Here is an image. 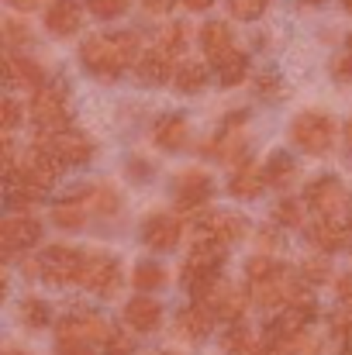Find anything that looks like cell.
I'll return each mask as SVG.
<instances>
[{"instance_id":"cell-1","label":"cell","mask_w":352,"mask_h":355,"mask_svg":"<svg viewBox=\"0 0 352 355\" xmlns=\"http://www.w3.org/2000/svg\"><path fill=\"white\" fill-rule=\"evenodd\" d=\"M80 62L83 69L101 80L115 83L117 76L138 62V35L135 31H115V35H90L80 45Z\"/></svg>"},{"instance_id":"cell-2","label":"cell","mask_w":352,"mask_h":355,"mask_svg":"<svg viewBox=\"0 0 352 355\" xmlns=\"http://www.w3.org/2000/svg\"><path fill=\"white\" fill-rule=\"evenodd\" d=\"M225 259H228V245L221 241H208V238H197L187 262H183V290L187 293H204L208 286H215L221 279V269H225Z\"/></svg>"},{"instance_id":"cell-3","label":"cell","mask_w":352,"mask_h":355,"mask_svg":"<svg viewBox=\"0 0 352 355\" xmlns=\"http://www.w3.org/2000/svg\"><path fill=\"white\" fill-rule=\"evenodd\" d=\"M290 141L304 155H328L335 145V121L321 111H304L290 121Z\"/></svg>"},{"instance_id":"cell-4","label":"cell","mask_w":352,"mask_h":355,"mask_svg":"<svg viewBox=\"0 0 352 355\" xmlns=\"http://www.w3.org/2000/svg\"><path fill=\"white\" fill-rule=\"evenodd\" d=\"M42 266V279L49 286H80L83 279V266H87V255L73 245H49L38 259Z\"/></svg>"},{"instance_id":"cell-5","label":"cell","mask_w":352,"mask_h":355,"mask_svg":"<svg viewBox=\"0 0 352 355\" xmlns=\"http://www.w3.org/2000/svg\"><path fill=\"white\" fill-rule=\"evenodd\" d=\"M69 90L62 83H45L35 90L31 97V121L38 131H59V128H69Z\"/></svg>"},{"instance_id":"cell-6","label":"cell","mask_w":352,"mask_h":355,"mask_svg":"<svg viewBox=\"0 0 352 355\" xmlns=\"http://www.w3.org/2000/svg\"><path fill=\"white\" fill-rule=\"evenodd\" d=\"M38 145H45L49 152H56L66 166H83V162L94 159V141H90L83 131H73V128L42 131V135H38Z\"/></svg>"},{"instance_id":"cell-7","label":"cell","mask_w":352,"mask_h":355,"mask_svg":"<svg viewBox=\"0 0 352 355\" xmlns=\"http://www.w3.org/2000/svg\"><path fill=\"white\" fill-rule=\"evenodd\" d=\"M62 169H66V162L56 155V152H49L45 145H31L28 152H24V159H21V169L14 173V180H24V183H35V187H49V183H56L59 176H62ZM10 183V180H7Z\"/></svg>"},{"instance_id":"cell-8","label":"cell","mask_w":352,"mask_h":355,"mask_svg":"<svg viewBox=\"0 0 352 355\" xmlns=\"http://www.w3.org/2000/svg\"><path fill=\"white\" fill-rule=\"evenodd\" d=\"M304 204L318 214V218H339L349 204V190L342 180L335 176H318L315 183H308L304 190Z\"/></svg>"},{"instance_id":"cell-9","label":"cell","mask_w":352,"mask_h":355,"mask_svg":"<svg viewBox=\"0 0 352 355\" xmlns=\"http://www.w3.org/2000/svg\"><path fill=\"white\" fill-rule=\"evenodd\" d=\"M80 286H87L97 297H115L117 290H121V262H117L115 255H104V252L87 255Z\"/></svg>"},{"instance_id":"cell-10","label":"cell","mask_w":352,"mask_h":355,"mask_svg":"<svg viewBox=\"0 0 352 355\" xmlns=\"http://www.w3.org/2000/svg\"><path fill=\"white\" fill-rule=\"evenodd\" d=\"M194 300H197V304H204L218 321H228V324H232V321H242L245 304H249V297H245V293H238L232 283H225V276H221L215 286H208L204 293H197Z\"/></svg>"},{"instance_id":"cell-11","label":"cell","mask_w":352,"mask_h":355,"mask_svg":"<svg viewBox=\"0 0 352 355\" xmlns=\"http://www.w3.org/2000/svg\"><path fill=\"white\" fill-rule=\"evenodd\" d=\"M249 232L245 218L238 214H218V211H201L197 221H194V235L208 238V241H221V245H235L242 241Z\"/></svg>"},{"instance_id":"cell-12","label":"cell","mask_w":352,"mask_h":355,"mask_svg":"<svg viewBox=\"0 0 352 355\" xmlns=\"http://www.w3.org/2000/svg\"><path fill=\"white\" fill-rule=\"evenodd\" d=\"M215 197V180L208 176V173H201V169H190V173H183L180 180H176V207H180V214H201V207L208 204Z\"/></svg>"},{"instance_id":"cell-13","label":"cell","mask_w":352,"mask_h":355,"mask_svg":"<svg viewBox=\"0 0 352 355\" xmlns=\"http://www.w3.org/2000/svg\"><path fill=\"white\" fill-rule=\"evenodd\" d=\"M304 238L318 248V252H346L352 248V225L342 218H318L304 228Z\"/></svg>"},{"instance_id":"cell-14","label":"cell","mask_w":352,"mask_h":355,"mask_svg":"<svg viewBox=\"0 0 352 355\" xmlns=\"http://www.w3.org/2000/svg\"><path fill=\"white\" fill-rule=\"evenodd\" d=\"M180 235H183L180 218H176V214H166V211L145 218V225H142V241H145L152 252H173V248L180 245Z\"/></svg>"},{"instance_id":"cell-15","label":"cell","mask_w":352,"mask_h":355,"mask_svg":"<svg viewBox=\"0 0 352 355\" xmlns=\"http://www.w3.org/2000/svg\"><path fill=\"white\" fill-rule=\"evenodd\" d=\"M108 335H111V328L104 324V318H97V314H66V318H59L56 321V338H80V342H108Z\"/></svg>"},{"instance_id":"cell-16","label":"cell","mask_w":352,"mask_h":355,"mask_svg":"<svg viewBox=\"0 0 352 355\" xmlns=\"http://www.w3.org/2000/svg\"><path fill=\"white\" fill-rule=\"evenodd\" d=\"M3 80H7V87L38 90V87H45V69L35 59L17 55V49H7V55H3Z\"/></svg>"},{"instance_id":"cell-17","label":"cell","mask_w":352,"mask_h":355,"mask_svg":"<svg viewBox=\"0 0 352 355\" xmlns=\"http://www.w3.org/2000/svg\"><path fill=\"white\" fill-rule=\"evenodd\" d=\"M124 324H128L131 331H138V335L156 331V328L162 324V304H159L156 297H149V293L131 297V300L124 304Z\"/></svg>"},{"instance_id":"cell-18","label":"cell","mask_w":352,"mask_h":355,"mask_svg":"<svg viewBox=\"0 0 352 355\" xmlns=\"http://www.w3.org/2000/svg\"><path fill=\"white\" fill-rule=\"evenodd\" d=\"M83 24V7L80 0H52L45 10V28L56 38H73Z\"/></svg>"},{"instance_id":"cell-19","label":"cell","mask_w":352,"mask_h":355,"mask_svg":"<svg viewBox=\"0 0 352 355\" xmlns=\"http://www.w3.org/2000/svg\"><path fill=\"white\" fill-rule=\"evenodd\" d=\"M42 238V225L28 214H14L0 225V245L3 252H21V248H31L35 241Z\"/></svg>"},{"instance_id":"cell-20","label":"cell","mask_w":352,"mask_h":355,"mask_svg":"<svg viewBox=\"0 0 352 355\" xmlns=\"http://www.w3.org/2000/svg\"><path fill=\"white\" fill-rule=\"evenodd\" d=\"M173 55H166L162 49H149L138 55L135 62V80L145 83V87H162L166 80H173Z\"/></svg>"},{"instance_id":"cell-21","label":"cell","mask_w":352,"mask_h":355,"mask_svg":"<svg viewBox=\"0 0 352 355\" xmlns=\"http://www.w3.org/2000/svg\"><path fill=\"white\" fill-rule=\"evenodd\" d=\"M201 49H204L208 62L215 66V62H221L225 55H232L238 45H235V35L225 21H208V24L201 28Z\"/></svg>"},{"instance_id":"cell-22","label":"cell","mask_w":352,"mask_h":355,"mask_svg":"<svg viewBox=\"0 0 352 355\" xmlns=\"http://www.w3.org/2000/svg\"><path fill=\"white\" fill-rule=\"evenodd\" d=\"M266 187H269L266 169H259V166H252V162H242L232 173V180H228V193H232L235 200H255Z\"/></svg>"},{"instance_id":"cell-23","label":"cell","mask_w":352,"mask_h":355,"mask_svg":"<svg viewBox=\"0 0 352 355\" xmlns=\"http://www.w3.org/2000/svg\"><path fill=\"white\" fill-rule=\"evenodd\" d=\"M215 321H218V318H215L204 304H194V307H183V311L176 314V331H180L187 342H204V338L211 335Z\"/></svg>"},{"instance_id":"cell-24","label":"cell","mask_w":352,"mask_h":355,"mask_svg":"<svg viewBox=\"0 0 352 355\" xmlns=\"http://www.w3.org/2000/svg\"><path fill=\"white\" fill-rule=\"evenodd\" d=\"M156 145L166 148V152H180L187 148V138H190V128H187V118L183 114H166V118L156 121Z\"/></svg>"},{"instance_id":"cell-25","label":"cell","mask_w":352,"mask_h":355,"mask_svg":"<svg viewBox=\"0 0 352 355\" xmlns=\"http://www.w3.org/2000/svg\"><path fill=\"white\" fill-rule=\"evenodd\" d=\"M283 276H287V266L276 262V259H269V255H252V259L245 262V279H249V286L276 283V279H283Z\"/></svg>"},{"instance_id":"cell-26","label":"cell","mask_w":352,"mask_h":355,"mask_svg":"<svg viewBox=\"0 0 352 355\" xmlns=\"http://www.w3.org/2000/svg\"><path fill=\"white\" fill-rule=\"evenodd\" d=\"M266 176H269V187L287 190V187L297 180V162H294V155H287V152H273V155L266 159Z\"/></svg>"},{"instance_id":"cell-27","label":"cell","mask_w":352,"mask_h":355,"mask_svg":"<svg viewBox=\"0 0 352 355\" xmlns=\"http://www.w3.org/2000/svg\"><path fill=\"white\" fill-rule=\"evenodd\" d=\"M173 87L180 94H201L208 87V66L204 62H183L173 73Z\"/></svg>"},{"instance_id":"cell-28","label":"cell","mask_w":352,"mask_h":355,"mask_svg":"<svg viewBox=\"0 0 352 355\" xmlns=\"http://www.w3.org/2000/svg\"><path fill=\"white\" fill-rule=\"evenodd\" d=\"M7 207L10 211H24L38 200H45V187H35V183H24V180H10L7 183V193H3Z\"/></svg>"},{"instance_id":"cell-29","label":"cell","mask_w":352,"mask_h":355,"mask_svg":"<svg viewBox=\"0 0 352 355\" xmlns=\"http://www.w3.org/2000/svg\"><path fill=\"white\" fill-rule=\"evenodd\" d=\"M245 148H249V141H245V135L235 131V128H225L221 138L211 145L215 159H221V162H245Z\"/></svg>"},{"instance_id":"cell-30","label":"cell","mask_w":352,"mask_h":355,"mask_svg":"<svg viewBox=\"0 0 352 355\" xmlns=\"http://www.w3.org/2000/svg\"><path fill=\"white\" fill-rule=\"evenodd\" d=\"M211 69H215V76H218L221 87H238V83L245 80V73H249V59H245V52L235 49L232 55H225V59L215 62Z\"/></svg>"},{"instance_id":"cell-31","label":"cell","mask_w":352,"mask_h":355,"mask_svg":"<svg viewBox=\"0 0 352 355\" xmlns=\"http://www.w3.org/2000/svg\"><path fill=\"white\" fill-rule=\"evenodd\" d=\"M131 283L138 293H156L159 286H166V269L159 262H138L131 272Z\"/></svg>"},{"instance_id":"cell-32","label":"cell","mask_w":352,"mask_h":355,"mask_svg":"<svg viewBox=\"0 0 352 355\" xmlns=\"http://www.w3.org/2000/svg\"><path fill=\"white\" fill-rule=\"evenodd\" d=\"M221 345H225L228 355H255V338L249 335V328H245L242 321H232V324H228Z\"/></svg>"},{"instance_id":"cell-33","label":"cell","mask_w":352,"mask_h":355,"mask_svg":"<svg viewBox=\"0 0 352 355\" xmlns=\"http://www.w3.org/2000/svg\"><path fill=\"white\" fill-rule=\"evenodd\" d=\"M52 221H56V228L76 232V228H83V225H87V211H83V204L59 200V204H56V211H52Z\"/></svg>"},{"instance_id":"cell-34","label":"cell","mask_w":352,"mask_h":355,"mask_svg":"<svg viewBox=\"0 0 352 355\" xmlns=\"http://www.w3.org/2000/svg\"><path fill=\"white\" fill-rule=\"evenodd\" d=\"M21 321H24L28 328H45V324L52 321V307H49L45 300H38V297H28V300L21 304Z\"/></svg>"},{"instance_id":"cell-35","label":"cell","mask_w":352,"mask_h":355,"mask_svg":"<svg viewBox=\"0 0 352 355\" xmlns=\"http://www.w3.org/2000/svg\"><path fill=\"white\" fill-rule=\"evenodd\" d=\"M273 221L283 228H304V204L301 200H280L273 211Z\"/></svg>"},{"instance_id":"cell-36","label":"cell","mask_w":352,"mask_h":355,"mask_svg":"<svg viewBox=\"0 0 352 355\" xmlns=\"http://www.w3.org/2000/svg\"><path fill=\"white\" fill-rule=\"evenodd\" d=\"M156 49H162L166 55H173V59H176V55L187 49V28H183V24H169V28L159 35Z\"/></svg>"},{"instance_id":"cell-37","label":"cell","mask_w":352,"mask_h":355,"mask_svg":"<svg viewBox=\"0 0 352 355\" xmlns=\"http://www.w3.org/2000/svg\"><path fill=\"white\" fill-rule=\"evenodd\" d=\"M128 3L131 0H87V10L101 21H111V17H121L128 10Z\"/></svg>"},{"instance_id":"cell-38","label":"cell","mask_w":352,"mask_h":355,"mask_svg":"<svg viewBox=\"0 0 352 355\" xmlns=\"http://www.w3.org/2000/svg\"><path fill=\"white\" fill-rule=\"evenodd\" d=\"M104 355H135V338L124 328H111V335L104 342Z\"/></svg>"},{"instance_id":"cell-39","label":"cell","mask_w":352,"mask_h":355,"mask_svg":"<svg viewBox=\"0 0 352 355\" xmlns=\"http://www.w3.org/2000/svg\"><path fill=\"white\" fill-rule=\"evenodd\" d=\"M266 3L269 0H228V10H232V17H238V21H255V17H262Z\"/></svg>"},{"instance_id":"cell-40","label":"cell","mask_w":352,"mask_h":355,"mask_svg":"<svg viewBox=\"0 0 352 355\" xmlns=\"http://www.w3.org/2000/svg\"><path fill=\"white\" fill-rule=\"evenodd\" d=\"M3 35H7V49H17V45H31V31L17 21V17H7L3 21Z\"/></svg>"},{"instance_id":"cell-41","label":"cell","mask_w":352,"mask_h":355,"mask_svg":"<svg viewBox=\"0 0 352 355\" xmlns=\"http://www.w3.org/2000/svg\"><path fill=\"white\" fill-rule=\"evenodd\" d=\"M304 279L308 283H328L332 279V266L325 259H308L304 262Z\"/></svg>"},{"instance_id":"cell-42","label":"cell","mask_w":352,"mask_h":355,"mask_svg":"<svg viewBox=\"0 0 352 355\" xmlns=\"http://www.w3.org/2000/svg\"><path fill=\"white\" fill-rule=\"evenodd\" d=\"M56 355H94V342H80V338H56Z\"/></svg>"},{"instance_id":"cell-43","label":"cell","mask_w":352,"mask_h":355,"mask_svg":"<svg viewBox=\"0 0 352 355\" xmlns=\"http://www.w3.org/2000/svg\"><path fill=\"white\" fill-rule=\"evenodd\" d=\"M0 111H3V121H0V128H3V131L10 135V131H14V128L21 124V104H17L14 97H7V101L0 104Z\"/></svg>"},{"instance_id":"cell-44","label":"cell","mask_w":352,"mask_h":355,"mask_svg":"<svg viewBox=\"0 0 352 355\" xmlns=\"http://www.w3.org/2000/svg\"><path fill=\"white\" fill-rule=\"evenodd\" d=\"M94 200H97V207H101V214H117V204H121V197H117L115 190H108V187H97V193H94Z\"/></svg>"},{"instance_id":"cell-45","label":"cell","mask_w":352,"mask_h":355,"mask_svg":"<svg viewBox=\"0 0 352 355\" xmlns=\"http://www.w3.org/2000/svg\"><path fill=\"white\" fill-rule=\"evenodd\" d=\"M332 73H335V80L352 83V52H342V55L332 62Z\"/></svg>"},{"instance_id":"cell-46","label":"cell","mask_w":352,"mask_h":355,"mask_svg":"<svg viewBox=\"0 0 352 355\" xmlns=\"http://www.w3.org/2000/svg\"><path fill=\"white\" fill-rule=\"evenodd\" d=\"M335 335H339L346 355H352V318H335Z\"/></svg>"},{"instance_id":"cell-47","label":"cell","mask_w":352,"mask_h":355,"mask_svg":"<svg viewBox=\"0 0 352 355\" xmlns=\"http://www.w3.org/2000/svg\"><path fill=\"white\" fill-rule=\"evenodd\" d=\"M335 293H339V300H342L346 307H352V272L339 276V283H335Z\"/></svg>"},{"instance_id":"cell-48","label":"cell","mask_w":352,"mask_h":355,"mask_svg":"<svg viewBox=\"0 0 352 355\" xmlns=\"http://www.w3.org/2000/svg\"><path fill=\"white\" fill-rule=\"evenodd\" d=\"M173 3H176V0H142V7H145L149 14H166Z\"/></svg>"},{"instance_id":"cell-49","label":"cell","mask_w":352,"mask_h":355,"mask_svg":"<svg viewBox=\"0 0 352 355\" xmlns=\"http://www.w3.org/2000/svg\"><path fill=\"white\" fill-rule=\"evenodd\" d=\"M7 3H10L14 10H35V7H38L42 0H7Z\"/></svg>"},{"instance_id":"cell-50","label":"cell","mask_w":352,"mask_h":355,"mask_svg":"<svg viewBox=\"0 0 352 355\" xmlns=\"http://www.w3.org/2000/svg\"><path fill=\"white\" fill-rule=\"evenodd\" d=\"M215 0H183V7H190V10H208Z\"/></svg>"},{"instance_id":"cell-51","label":"cell","mask_w":352,"mask_h":355,"mask_svg":"<svg viewBox=\"0 0 352 355\" xmlns=\"http://www.w3.org/2000/svg\"><path fill=\"white\" fill-rule=\"evenodd\" d=\"M3 355H28V352H24V349H17V345H7V349H3Z\"/></svg>"},{"instance_id":"cell-52","label":"cell","mask_w":352,"mask_h":355,"mask_svg":"<svg viewBox=\"0 0 352 355\" xmlns=\"http://www.w3.org/2000/svg\"><path fill=\"white\" fill-rule=\"evenodd\" d=\"M346 141H349V145H352V121H349V124H346Z\"/></svg>"},{"instance_id":"cell-53","label":"cell","mask_w":352,"mask_h":355,"mask_svg":"<svg viewBox=\"0 0 352 355\" xmlns=\"http://www.w3.org/2000/svg\"><path fill=\"white\" fill-rule=\"evenodd\" d=\"M342 7H346V10H352V0H342Z\"/></svg>"},{"instance_id":"cell-54","label":"cell","mask_w":352,"mask_h":355,"mask_svg":"<svg viewBox=\"0 0 352 355\" xmlns=\"http://www.w3.org/2000/svg\"><path fill=\"white\" fill-rule=\"evenodd\" d=\"M301 3H325V0H301Z\"/></svg>"},{"instance_id":"cell-55","label":"cell","mask_w":352,"mask_h":355,"mask_svg":"<svg viewBox=\"0 0 352 355\" xmlns=\"http://www.w3.org/2000/svg\"><path fill=\"white\" fill-rule=\"evenodd\" d=\"M159 355H183V352H159Z\"/></svg>"},{"instance_id":"cell-56","label":"cell","mask_w":352,"mask_h":355,"mask_svg":"<svg viewBox=\"0 0 352 355\" xmlns=\"http://www.w3.org/2000/svg\"><path fill=\"white\" fill-rule=\"evenodd\" d=\"M349 52H352V35H349Z\"/></svg>"}]
</instances>
